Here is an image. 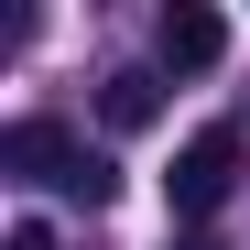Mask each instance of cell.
Returning a JSON list of instances; mask_svg holds the SVG:
<instances>
[{
  "label": "cell",
  "mask_w": 250,
  "mask_h": 250,
  "mask_svg": "<svg viewBox=\"0 0 250 250\" xmlns=\"http://www.w3.org/2000/svg\"><path fill=\"white\" fill-rule=\"evenodd\" d=\"M0 174H33V185L76 196V207H109V196H120V163L87 152L65 120H11V131H0Z\"/></svg>",
  "instance_id": "obj_1"
},
{
  "label": "cell",
  "mask_w": 250,
  "mask_h": 250,
  "mask_svg": "<svg viewBox=\"0 0 250 250\" xmlns=\"http://www.w3.org/2000/svg\"><path fill=\"white\" fill-rule=\"evenodd\" d=\"M239 163H250V142L229 131V120H207V131H196V142L174 152V174H163V196H174V218H185V229L229 207V185H239Z\"/></svg>",
  "instance_id": "obj_2"
},
{
  "label": "cell",
  "mask_w": 250,
  "mask_h": 250,
  "mask_svg": "<svg viewBox=\"0 0 250 250\" xmlns=\"http://www.w3.org/2000/svg\"><path fill=\"white\" fill-rule=\"evenodd\" d=\"M0 250H55V229H44V218H22V229L0 239Z\"/></svg>",
  "instance_id": "obj_5"
},
{
  "label": "cell",
  "mask_w": 250,
  "mask_h": 250,
  "mask_svg": "<svg viewBox=\"0 0 250 250\" xmlns=\"http://www.w3.org/2000/svg\"><path fill=\"white\" fill-rule=\"evenodd\" d=\"M98 120H109V131H152V120H163V76L152 65H120L98 87Z\"/></svg>",
  "instance_id": "obj_4"
},
{
  "label": "cell",
  "mask_w": 250,
  "mask_h": 250,
  "mask_svg": "<svg viewBox=\"0 0 250 250\" xmlns=\"http://www.w3.org/2000/svg\"><path fill=\"white\" fill-rule=\"evenodd\" d=\"M163 250H218V239H207V229H174V239H163Z\"/></svg>",
  "instance_id": "obj_6"
},
{
  "label": "cell",
  "mask_w": 250,
  "mask_h": 250,
  "mask_svg": "<svg viewBox=\"0 0 250 250\" xmlns=\"http://www.w3.org/2000/svg\"><path fill=\"white\" fill-rule=\"evenodd\" d=\"M152 55H163V65H174V76H207V65H218V55H229V22H218V11H207V0H174V11H163V22H152Z\"/></svg>",
  "instance_id": "obj_3"
}]
</instances>
